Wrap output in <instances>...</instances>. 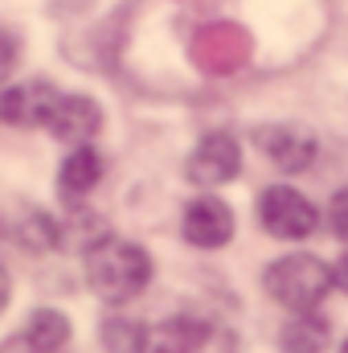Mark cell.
I'll return each mask as SVG.
<instances>
[{
	"label": "cell",
	"mask_w": 348,
	"mask_h": 353,
	"mask_svg": "<svg viewBox=\"0 0 348 353\" xmlns=\"http://www.w3.org/2000/svg\"><path fill=\"white\" fill-rule=\"evenodd\" d=\"M87 279L98 300L127 304L148 288L152 259H148L144 247H135L127 239H98V243L87 247Z\"/></svg>",
	"instance_id": "obj_1"
},
{
	"label": "cell",
	"mask_w": 348,
	"mask_h": 353,
	"mask_svg": "<svg viewBox=\"0 0 348 353\" xmlns=\"http://www.w3.org/2000/svg\"><path fill=\"white\" fill-rule=\"evenodd\" d=\"M332 279L336 275L328 271V263H320L316 255H287V259L266 267V292L283 308H291V312L320 308V300L328 296Z\"/></svg>",
	"instance_id": "obj_2"
},
{
	"label": "cell",
	"mask_w": 348,
	"mask_h": 353,
	"mask_svg": "<svg viewBox=\"0 0 348 353\" xmlns=\"http://www.w3.org/2000/svg\"><path fill=\"white\" fill-rule=\"evenodd\" d=\"M140 353H238V337L213 321L173 316V321L152 325L144 333Z\"/></svg>",
	"instance_id": "obj_3"
},
{
	"label": "cell",
	"mask_w": 348,
	"mask_h": 353,
	"mask_svg": "<svg viewBox=\"0 0 348 353\" xmlns=\"http://www.w3.org/2000/svg\"><path fill=\"white\" fill-rule=\"evenodd\" d=\"M188 54L205 74H234L250 58V33L234 21H209L193 33Z\"/></svg>",
	"instance_id": "obj_4"
},
{
	"label": "cell",
	"mask_w": 348,
	"mask_h": 353,
	"mask_svg": "<svg viewBox=\"0 0 348 353\" xmlns=\"http://www.w3.org/2000/svg\"><path fill=\"white\" fill-rule=\"evenodd\" d=\"M316 222H320V214H316V205H312L299 189H291V185H270V189H262L259 226L266 234H274V239H307V234L316 230Z\"/></svg>",
	"instance_id": "obj_5"
},
{
	"label": "cell",
	"mask_w": 348,
	"mask_h": 353,
	"mask_svg": "<svg viewBox=\"0 0 348 353\" xmlns=\"http://www.w3.org/2000/svg\"><path fill=\"white\" fill-rule=\"evenodd\" d=\"M254 144L270 157V165L283 169V173H303L316 161V136L307 128H295V123L254 128Z\"/></svg>",
	"instance_id": "obj_6"
},
{
	"label": "cell",
	"mask_w": 348,
	"mask_h": 353,
	"mask_svg": "<svg viewBox=\"0 0 348 353\" xmlns=\"http://www.w3.org/2000/svg\"><path fill=\"white\" fill-rule=\"evenodd\" d=\"M238 169H242V152H238V140L230 132H209L184 165L193 185H226L238 176Z\"/></svg>",
	"instance_id": "obj_7"
},
{
	"label": "cell",
	"mask_w": 348,
	"mask_h": 353,
	"mask_svg": "<svg viewBox=\"0 0 348 353\" xmlns=\"http://www.w3.org/2000/svg\"><path fill=\"white\" fill-rule=\"evenodd\" d=\"M58 99H62V94L50 87L45 79L8 87L0 94V119H8V123H17V128H41V123H50Z\"/></svg>",
	"instance_id": "obj_8"
},
{
	"label": "cell",
	"mask_w": 348,
	"mask_h": 353,
	"mask_svg": "<svg viewBox=\"0 0 348 353\" xmlns=\"http://www.w3.org/2000/svg\"><path fill=\"white\" fill-rule=\"evenodd\" d=\"M184 239L193 247H205V251H217L234 239V210L217 197H197L188 201L184 210Z\"/></svg>",
	"instance_id": "obj_9"
},
{
	"label": "cell",
	"mask_w": 348,
	"mask_h": 353,
	"mask_svg": "<svg viewBox=\"0 0 348 353\" xmlns=\"http://www.w3.org/2000/svg\"><path fill=\"white\" fill-rule=\"evenodd\" d=\"M45 128L58 140H66V144H87L90 136H98V128H102V111H98V103H90L87 94H66V99H58V107H54Z\"/></svg>",
	"instance_id": "obj_10"
},
{
	"label": "cell",
	"mask_w": 348,
	"mask_h": 353,
	"mask_svg": "<svg viewBox=\"0 0 348 353\" xmlns=\"http://www.w3.org/2000/svg\"><path fill=\"white\" fill-rule=\"evenodd\" d=\"M98 176H102V157L90 148V144H78L66 161H62V169H58V193H62V201H83L90 189L98 185Z\"/></svg>",
	"instance_id": "obj_11"
},
{
	"label": "cell",
	"mask_w": 348,
	"mask_h": 353,
	"mask_svg": "<svg viewBox=\"0 0 348 353\" xmlns=\"http://www.w3.org/2000/svg\"><path fill=\"white\" fill-rule=\"evenodd\" d=\"M328 337H332V325L312 308V312H295L283 325L279 345H283V353H320L328 345Z\"/></svg>",
	"instance_id": "obj_12"
},
{
	"label": "cell",
	"mask_w": 348,
	"mask_h": 353,
	"mask_svg": "<svg viewBox=\"0 0 348 353\" xmlns=\"http://www.w3.org/2000/svg\"><path fill=\"white\" fill-rule=\"evenodd\" d=\"M21 333H25V341H29L33 350L62 353V350H66V341H70V321H66L58 308H37Z\"/></svg>",
	"instance_id": "obj_13"
},
{
	"label": "cell",
	"mask_w": 348,
	"mask_h": 353,
	"mask_svg": "<svg viewBox=\"0 0 348 353\" xmlns=\"http://www.w3.org/2000/svg\"><path fill=\"white\" fill-rule=\"evenodd\" d=\"M102 341H107V350H111V353H140L144 333H140L131 321H119V316H111V321L102 325Z\"/></svg>",
	"instance_id": "obj_14"
},
{
	"label": "cell",
	"mask_w": 348,
	"mask_h": 353,
	"mask_svg": "<svg viewBox=\"0 0 348 353\" xmlns=\"http://www.w3.org/2000/svg\"><path fill=\"white\" fill-rule=\"evenodd\" d=\"M21 243L33 247V251H50L58 243V226L50 214H29V222L21 226Z\"/></svg>",
	"instance_id": "obj_15"
},
{
	"label": "cell",
	"mask_w": 348,
	"mask_h": 353,
	"mask_svg": "<svg viewBox=\"0 0 348 353\" xmlns=\"http://www.w3.org/2000/svg\"><path fill=\"white\" fill-rule=\"evenodd\" d=\"M17 58H21V46H17V33L12 29H0V83L17 70Z\"/></svg>",
	"instance_id": "obj_16"
},
{
	"label": "cell",
	"mask_w": 348,
	"mask_h": 353,
	"mask_svg": "<svg viewBox=\"0 0 348 353\" xmlns=\"http://www.w3.org/2000/svg\"><path fill=\"white\" fill-rule=\"evenodd\" d=\"M328 222H332V230H336L340 239H348V185L332 197V205H328Z\"/></svg>",
	"instance_id": "obj_17"
},
{
	"label": "cell",
	"mask_w": 348,
	"mask_h": 353,
	"mask_svg": "<svg viewBox=\"0 0 348 353\" xmlns=\"http://www.w3.org/2000/svg\"><path fill=\"white\" fill-rule=\"evenodd\" d=\"M336 283H340V288L348 292V255L340 259V267H336Z\"/></svg>",
	"instance_id": "obj_18"
},
{
	"label": "cell",
	"mask_w": 348,
	"mask_h": 353,
	"mask_svg": "<svg viewBox=\"0 0 348 353\" xmlns=\"http://www.w3.org/2000/svg\"><path fill=\"white\" fill-rule=\"evenodd\" d=\"M4 304H8V275L0 271V308H4Z\"/></svg>",
	"instance_id": "obj_19"
},
{
	"label": "cell",
	"mask_w": 348,
	"mask_h": 353,
	"mask_svg": "<svg viewBox=\"0 0 348 353\" xmlns=\"http://www.w3.org/2000/svg\"><path fill=\"white\" fill-rule=\"evenodd\" d=\"M340 353H348V341H345V350H340Z\"/></svg>",
	"instance_id": "obj_20"
}]
</instances>
